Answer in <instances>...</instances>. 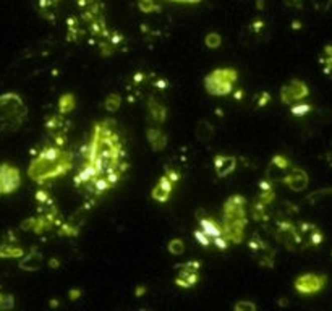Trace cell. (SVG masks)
I'll return each mask as SVG.
<instances>
[{"label": "cell", "mask_w": 332, "mask_h": 311, "mask_svg": "<svg viewBox=\"0 0 332 311\" xmlns=\"http://www.w3.org/2000/svg\"><path fill=\"white\" fill-rule=\"evenodd\" d=\"M124 154V148L114 128L107 122H100L92 133L84 167L75 178L76 185L97 194L109 190L119 182L127 167Z\"/></svg>", "instance_id": "obj_1"}, {"label": "cell", "mask_w": 332, "mask_h": 311, "mask_svg": "<svg viewBox=\"0 0 332 311\" xmlns=\"http://www.w3.org/2000/svg\"><path fill=\"white\" fill-rule=\"evenodd\" d=\"M54 167V170L57 172V175L59 173H63L65 170H68L70 167V162L67 161L65 162V157L63 154H60V151L57 149H47L44 154H42L38 161H34L33 165H31V177L34 180H46V172H47V167Z\"/></svg>", "instance_id": "obj_2"}, {"label": "cell", "mask_w": 332, "mask_h": 311, "mask_svg": "<svg viewBox=\"0 0 332 311\" xmlns=\"http://www.w3.org/2000/svg\"><path fill=\"white\" fill-rule=\"evenodd\" d=\"M235 79H237V73L234 70H217L206 78L204 84L211 94L224 96V94H229L232 91Z\"/></svg>", "instance_id": "obj_3"}, {"label": "cell", "mask_w": 332, "mask_h": 311, "mask_svg": "<svg viewBox=\"0 0 332 311\" xmlns=\"http://www.w3.org/2000/svg\"><path fill=\"white\" fill-rule=\"evenodd\" d=\"M326 276H319V274H303L297 280H295V290L301 295H314L321 292L326 287Z\"/></svg>", "instance_id": "obj_4"}, {"label": "cell", "mask_w": 332, "mask_h": 311, "mask_svg": "<svg viewBox=\"0 0 332 311\" xmlns=\"http://www.w3.org/2000/svg\"><path fill=\"white\" fill-rule=\"evenodd\" d=\"M306 96H308V86L303 81H298V79L290 81L282 88V100L285 104L298 102V100L305 99Z\"/></svg>", "instance_id": "obj_5"}, {"label": "cell", "mask_w": 332, "mask_h": 311, "mask_svg": "<svg viewBox=\"0 0 332 311\" xmlns=\"http://www.w3.org/2000/svg\"><path fill=\"white\" fill-rule=\"evenodd\" d=\"M20 183V173L17 169L2 165L0 167V193H12Z\"/></svg>", "instance_id": "obj_6"}, {"label": "cell", "mask_w": 332, "mask_h": 311, "mask_svg": "<svg viewBox=\"0 0 332 311\" xmlns=\"http://www.w3.org/2000/svg\"><path fill=\"white\" fill-rule=\"evenodd\" d=\"M285 183L292 188L293 191L305 190L308 185V175L301 169H293L290 175L285 177Z\"/></svg>", "instance_id": "obj_7"}, {"label": "cell", "mask_w": 332, "mask_h": 311, "mask_svg": "<svg viewBox=\"0 0 332 311\" xmlns=\"http://www.w3.org/2000/svg\"><path fill=\"white\" fill-rule=\"evenodd\" d=\"M172 186H174V182H172L169 177H164L153 190V198L157 199V201H161V202L167 201L169 196H170V193H172Z\"/></svg>", "instance_id": "obj_8"}, {"label": "cell", "mask_w": 332, "mask_h": 311, "mask_svg": "<svg viewBox=\"0 0 332 311\" xmlns=\"http://www.w3.org/2000/svg\"><path fill=\"white\" fill-rule=\"evenodd\" d=\"M199 229L203 230L206 235H209L214 240V238H217L220 235H226L224 234V230L220 229V226L217 222H214L212 219H207V218H203L199 219Z\"/></svg>", "instance_id": "obj_9"}, {"label": "cell", "mask_w": 332, "mask_h": 311, "mask_svg": "<svg viewBox=\"0 0 332 311\" xmlns=\"http://www.w3.org/2000/svg\"><path fill=\"white\" fill-rule=\"evenodd\" d=\"M235 167V159L229 157V156H220L215 159V170L220 177H226L227 173H230Z\"/></svg>", "instance_id": "obj_10"}, {"label": "cell", "mask_w": 332, "mask_h": 311, "mask_svg": "<svg viewBox=\"0 0 332 311\" xmlns=\"http://www.w3.org/2000/svg\"><path fill=\"white\" fill-rule=\"evenodd\" d=\"M194 238L198 240V243L201 245V247H204V248H207V247H211V243H212V238L209 237V235H206L203 230L201 229H198V230H194Z\"/></svg>", "instance_id": "obj_11"}, {"label": "cell", "mask_w": 332, "mask_h": 311, "mask_svg": "<svg viewBox=\"0 0 332 311\" xmlns=\"http://www.w3.org/2000/svg\"><path fill=\"white\" fill-rule=\"evenodd\" d=\"M220 42H222V39H220V36H219L217 33L207 34L206 39H204V44H206L209 49H217V47L220 46Z\"/></svg>", "instance_id": "obj_12"}, {"label": "cell", "mask_w": 332, "mask_h": 311, "mask_svg": "<svg viewBox=\"0 0 332 311\" xmlns=\"http://www.w3.org/2000/svg\"><path fill=\"white\" fill-rule=\"evenodd\" d=\"M119 106H120V97L117 96V94H110L105 100V109L109 112H114L119 109Z\"/></svg>", "instance_id": "obj_13"}, {"label": "cell", "mask_w": 332, "mask_h": 311, "mask_svg": "<svg viewBox=\"0 0 332 311\" xmlns=\"http://www.w3.org/2000/svg\"><path fill=\"white\" fill-rule=\"evenodd\" d=\"M183 242L180 240V238H174L170 243H169V251L172 253V255H182L183 253Z\"/></svg>", "instance_id": "obj_14"}, {"label": "cell", "mask_w": 332, "mask_h": 311, "mask_svg": "<svg viewBox=\"0 0 332 311\" xmlns=\"http://www.w3.org/2000/svg\"><path fill=\"white\" fill-rule=\"evenodd\" d=\"M309 111H311V106L309 104H295L292 107V114L295 117H303V115L308 114Z\"/></svg>", "instance_id": "obj_15"}, {"label": "cell", "mask_w": 332, "mask_h": 311, "mask_svg": "<svg viewBox=\"0 0 332 311\" xmlns=\"http://www.w3.org/2000/svg\"><path fill=\"white\" fill-rule=\"evenodd\" d=\"M248 306H250L251 309H255V308H256V306L253 305V303H247V301H245V303H238V305L235 306V309H240V308H248Z\"/></svg>", "instance_id": "obj_16"}]
</instances>
